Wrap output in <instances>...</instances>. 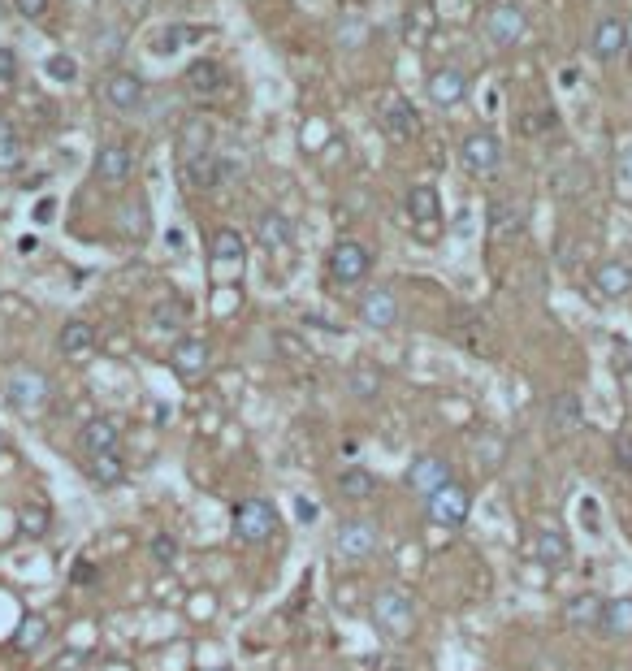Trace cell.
Returning a JSON list of instances; mask_svg holds the SVG:
<instances>
[{
	"label": "cell",
	"mask_w": 632,
	"mask_h": 671,
	"mask_svg": "<svg viewBox=\"0 0 632 671\" xmlns=\"http://www.w3.org/2000/svg\"><path fill=\"white\" fill-rule=\"evenodd\" d=\"M368 620H373V628L386 641H407L416 633L420 611H416L412 594H403L399 585H390V589H377L373 594V602H368Z\"/></svg>",
	"instance_id": "cell-1"
},
{
	"label": "cell",
	"mask_w": 632,
	"mask_h": 671,
	"mask_svg": "<svg viewBox=\"0 0 632 671\" xmlns=\"http://www.w3.org/2000/svg\"><path fill=\"white\" fill-rule=\"evenodd\" d=\"M381 550V529L377 520L368 516H355V520H342L338 533H334V555L338 563H368Z\"/></svg>",
	"instance_id": "cell-2"
},
{
	"label": "cell",
	"mask_w": 632,
	"mask_h": 671,
	"mask_svg": "<svg viewBox=\"0 0 632 671\" xmlns=\"http://www.w3.org/2000/svg\"><path fill=\"white\" fill-rule=\"evenodd\" d=\"M425 511L429 524H438V529H464L472 516V490L464 481H446L438 494L425 498Z\"/></svg>",
	"instance_id": "cell-3"
},
{
	"label": "cell",
	"mask_w": 632,
	"mask_h": 671,
	"mask_svg": "<svg viewBox=\"0 0 632 671\" xmlns=\"http://www.w3.org/2000/svg\"><path fill=\"white\" fill-rule=\"evenodd\" d=\"M234 537L247 546H260L269 542L273 529H278V507L269 503V498H243L239 507H234Z\"/></svg>",
	"instance_id": "cell-4"
},
{
	"label": "cell",
	"mask_w": 632,
	"mask_h": 671,
	"mask_svg": "<svg viewBox=\"0 0 632 671\" xmlns=\"http://www.w3.org/2000/svg\"><path fill=\"white\" fill-rule=\"evenodd\" d=\"M368 269H373V256H368V247L355 243V239H338L325 256V273H329V282H338V286L364 282Z\"/></svg>",
	"instance_id": "cell-5"
},
{
	"label": "cell",
	"mask_w": 632,
	"mask_h": 671,
	"mask_svg": "<svg viewBox=\"0 0 632 671\" xmlns=\"http://www.w3.org/2000/svg\"><path fill=\"white\" fill-rule=\"evenodd\" d=\"M403 481H407V490H412V494H420V498L438 494L446 481H455V472H451V459H446V455H438V451H425V455H416L412 464H407Z\"/></svg>",
	"instance_id": "cell-6"
},
{
	"label": "cell",
	"mask_w": 632,
	"mask_h": 671,
	"mask_svg": "<svg viewBox=\"0 0 632 671\" xmlns=\"http://www.w3.org/2000/svg\"><path fill=\"white\" fill-rule=\"evenodd\" d=\"M624 52H628V26L615 13H602L594 22V31H589V57L598 65H615V61H624Z\"/></svg>",
	"instance_id": "cell-7"
},
{
	"label": "cell",
	"mask_w": 632,
	"mask_h": 671,
	"mask_svg": "<svg viewBox=\"0 0 632 671\" xmlns=\"http://www.w3.org/2000/svg\"><path fill=\"white\" fill-rule=\"evenodd\" d=\"M459 161H464L468 174L485 178V174H494V169L503 165V143H498L494 130H472V135L459 143Z\"/></svg>",
	"instance_id": "cell-8"
},
{
	"label": "cell",
	"mask_w": 632,
	"mask_h": 671,
	"mask_svg": "<svg viewBox=\"0 0 632 671\" xmlns=\"http://www.w3.org/2000/svg\"><path fill=\"white\" fill-rule=\"evenodd\" d=\"M520 35H524V9L516 0H498V5L485 13V39H490L494 48H511Z\"/></svg>",
	"instance_id": "cell-9"
},
{
	"label": "cell",
	"mask_w": 632,
	"mask_h": 671,
	"mask_svg": "<svg viewBox=\"0 0 632 671\" xmlns=\"http://www.w3.org/2000/svg\"><path fill=\"white\" fill-rule=\"evenodd\" d=\"M182 87H187L191 100H217L221 91H226V65L213 61V57L191 61L187 74H182Z\"/></svg>",
	"instance_id": "cell-10"
},
{
	"label": "cell",
	"mask_w": 632,
	"mask_h": 671,
	"mask_svg": "<svg viewBox=\"0 0 632 671\" xmlns=\"http://www.w3.org/2000/svg\"><path fill=\"white\" fill-rule=\"evenodd\" d=\"M9 403L13 407H18V412H26V416H31V412H39V407H44L48 403V377L44 373H39V368H18V373H13L9 377Z\"/></svg>",
	"instance_id": "cell-11"
},
{
	"label": "cell",
	"mask_w": 632,
	"mask_h": 671,
	"mask_svg": "<svg viewBox=\"0 0 632 671\" xmlns=\"http://www.w3.org/2000/svg\"><path fill=\"white\" fill-rule=\"evenodd\" d=\"M208 364H213V347H208L204 338H178L174 347H169V368H174L178 377H204L208 373Z\"/></svg>",
	"instance_id": "cell-12"
},
{
	"label": "cell",
	"mask_w": 632,
	"mask_h": 671,
	"mask_svg": "<svg viewBox=\"0 0 632 671\" xmlns=\"http://www.w3.org/2000/svg\"><path fill=\"white\" fill-rule=\"evenodd\" d=\"M360 321L368 330H390V325H399V299H394L390 286H373V291L360 295Z\"/></svg>",
	"instance_id": "cell-13"
},
{
	"label": "cell",
	"mask_w": 632,
	"mask_h": 671,
	"mask_svg": "<svg viewBox=\"0 0 632 671\" xmlns=\"http://www.w3.org/2000/svg\"><path fill=\"white\" fill-rule=\"evenodd\" d=\"M104 96H109L117 113H135L143 96H148V83H143V74H135V70H113L109 83H104Z\"/></svg>",
	"instance_id": "cell-14"
},
{
	"label": "cell",
	"mask_w": 632,
	"mask_h": 671,
	"mask_svg": "<svg viewBox=\"0 0 632 671\" xmlns=\"http://www.w3.org/2000/svg\"><path fill=\"white\" fill-rule=\"evenodd\" d=\"M594 291L602 299H611V304H620V299L632 295V265L620 256H611V260H602V265L594 269Z\"/></svg>",
	"instance_id": "cell-15"
},
{
	"label": "cell",
	"mask_w": 632,
	"mask_h": 671,
	"mask_svg": "<svg viewBox=\"0 0 632 671\" xmlns=\"http://www.w3.org/2000/svg\"><path fill=\"white\" fill-rule=\"evenodd\" d=\"M381 126L390 130V139H416L420 135V113L412 109V100H403V96H386L381 100Z\"/></svg>",
	"instance_id": "cell-16"
},
{
	"label": "cell",
	"mask_w": 632,
	"mask_h": 671,
	"mask_svg": "<svg viewBox=\"0 0 632 671\" xmlns=\"http://www.w3.org/2000/svg\"><path fill=\"white\" fill-rule=\"evenodd\" d=\"M96 178L104 182V187H122V182L130 178V169H135V156H130L126 143H100L96 152Z\"/></svg>",
	"instance_id": "cell-17"
},
{
	"label": "cell",
	"mask_w": 632,
	"mask_h": 671,
	"mask_svg": "<svg viewBox=\"0 0 632 671\" xmlns=\"http://www.w3.org/2000/svg\"><path fill=\"white\" fill-rule=\"evenodd\" d=\"M602 607H607V598L594 594V589H581L563 602V624L576 628V633H589V628L602 624Z\"/></svg>",
	"instance_id": "cell-18"
},
{
	"label": "cell",
	"mask_w": 632,
	"mask_h": 671,
	"mask_svg": "<svg viewBox=\"0 0 632 671\" xmlns=\"http://www.w3.org/2000/svg\"><path fill=\"white\" fill-rule=\"evenodd\" d=\"M546 425L555 433H576L585 425V403L576 390H559L550 394V407H546Z\"/></svg>",
	"instance_id": "cell-19"
},
{
	"label": "cell",
	"mask_w": 632,
	"mask_h": 671,
	"mask_svg": "<svg viewBox=\"0 0 632 671\" xmlns=\"http://www.w3.org/2000/svg\"><path fill=\"white\" fill-rule=\"evenodd\" d=\"M529 555L542 563V568L555 572V568H568V563H572V542H568V537H563L559 529H537Z\"/></svg>",
	"instance_id": "cell-20"
},
{
	"label": "cell",
	"mask_w": 632,
	"mask_h": 671,
	"mask_svg": "<svg viewBox=\"0 0 632 671\" xmlns=\"http://www.w3.org/2000/svg\"><path fill=\"white\" fill-rule=\"evenodd\" d=\"M117 442H122V429H117L113 416H91L83 429H78V446H83L87 455H104V451H117Z\"/></svg>",
	"instance_id": "cell-21"
},
{
	"label": "cell",
	"mask_w": 632,
	"mask_h": 671,
	"mask_svg": "<svg viewBox=\"0 0 632 671\" xmlns=\"http://www.w3.org/2000/svg\"><path fill=\"white\" fill-rule=\"evenodd\" d=\"M468 96V74L455 70V65H446V70H433L429 74V100L438 104V109H451Z\"/></svg>",
	"instance_id": "cell-22"
},
{
	"label": "cell",
	"mask_w": 632,
	"mask_h": 671,
	"mask_svg": "<svg viewBox=\"0 0 632 671\" xmlns=\"http://www.w3.org/2000/svg\"><path fill=\"white\" fill-rule=\"evenodd\" d=\"M524 221H529V213H524V204H516V200H494L490 204V234H494L498 243L520 239Z\"/></svg>",
	"instance_id": "cell-23"
},
{
	"label": "cell",
	"mask_w": 632,
	"mask_h": 671,
	"mask_svg": "<svg viewBox=\"0 0 632 671\" xmlns=\"http://www.w3.org/2000/svg\"><path fill=\"white\" fill-rule=\"evenodd\" d=\"M295 239L291 221H286V213H278V208H265V213L256 217V243L265 247V252H286Z\"/></svg>",
	"instance_id": "cell-24"
},
{
	"label": "cell",
	"mask_w": 632,
	"mask_h": 671,
	"mask_svg": "<svg viewBox=\"0 0 632 671\" xmlns=\"http://www.w3.org/2000/svg\"><path fill=\"white\" fill-rule=\"evenodd\" d=\"M598 633H602V637H611V641H632V594L607 598Z\"/></svg>",
	"instance_id": "cell-25"
},
{
	"label": "cell",
	"mask_w": 632,
	"mask_h": 671,
	"mask_svg": "<svg viewBox=\"0 0 632 671\" xmlns=\"http://www.w3.org/2000/svg\"><path fill=\"white\" fill-rule=\"evenodd\" d=\"M182 178H187L191 191L221 187V161H217V152H200V156H191V161H182Z\"/></svg>",
	"instance_id": "cell-26"
},
{
	"label": "cell",
	"mask_w": 632,
	"mask_h": 671,
	"mask_svg": "<svg viewBox=\"0 0 632 671\" xmlns=\"http://www.w3.org/2000/svg\"><path fill=\"white\" fill-rule=\"evenodd\" d=\"M550 187H555V195H563V200H581V195L594 187V174H589L581 161H572V165H559L555 174H550Z\"/></svg>",
	"instance_id": "cell-27"
},
{
	"label": "cell",
	"mask_w": 632,
	"mask_h": 671,
	"mask_svg": "<svg viewBox=\"0 0 632 671\" xmlns=\"http://www.w3.org/2000/svg\"><path fill=\"white\" fill-rule=\"evenodd\" d=\"M96 347V330H91L87 321H65L61 334H57V351L65 360H83V355Z\"/></svg>",
	"instance_id": "cell-28"
},
{
	"label": "cell",
	"mask_w": 632,
	"mask_h": 671,
	"mask_svg": "<svg viewBox=\"0 0 632 671\" xmlns=\"http://www.w3.org/2000/svg\"><path fill=\"white\" fill-rule=\"evenodd\" d=\"M407 217L420 221V226H429V221L442 217V200H438V191H433L429 182H416V187H407Z\"/></svg>",
	"instance_id": "cell-29"
},
{
	"label": "cell",
	"mask_w": 632,
	"mask_h": 671,
	"mask_svg": "<svg viewBox=\"0 0 632 671\" xmlns=\"http://www.w3.org/2000/svg\"><path fill=\"white\" fill-rule=\"evenodd\" d=\"M178 152H182V161H191V156H200V152H213V126H208L204 117H187V122H182V135H178Z\"/></svg>",
	"instance_id": "cell-30"
},
{
	"label": "cell",
	"mask_w": 632,
	"mask_h": 671,
	"mask_svg": "<svg viewBox=\"0 0 632 671\" xmlns=\"http://www.w3.org/2000/svg\"><path fill=\"white\" fill-rule=\"evenodd\" d=\"M472 455H477V464L485 472H498L507 464V438L498 429H485V433H477V442H472Z\"/></svg>",
	"instance_id": "cell-31"
},
{
	"label": "cell",
	"mask_w": 632,
	"mask_h": 671,
	"mask_svg": "<svg viewBox=\"0 0 632 671\" xmlns=\"http://www.w3.org/2000/svg\"><path fill=\"white\" fill-rule=\"evenodd\" d=\"M373 494H377V477L368 468L338 472V498H347V503H368Z\"/></svg>",
	"instance_id": "cell-32"
},
{
	"label": "cell",
	"mask_w": 632,
	"mask_h": 671,
	"mask_svg": "<svg viewBox=\"0 0 632 671\" xmlns=\"http://www.w3.org/2000/svg\"><path fill=\"white\" fill-rule=\"evenodd\" d=\"M87 477L96 485H122L126 477V464L117 451H104V455H87Z\"/></svg>",
	"instance_id": "cell-33"
},
{
	"label": "cell",
	"mask_w": 632,
	"mask_h": 671,
	"mask_svg": "<svg viewBox=\"0 0 632 671\" xmlns=\"http://www.w3.org/2000/svg\"><path fill=\"white\" fill-rule=\"evenodd\" d=\"M204 31L200 26H182V22H174V26H165L161 35H156V44H152V52H161V57H174V52H182L187 44H195Z\"/></svg>",
	"instance_id": "cell-34"
},
{
	"label": "cell",
	"mask_w": 632,
	"mask_h": 671,
	"mask_svg": "<svg viewBox=\"0 0 632 671\" xmlns=\"http://www.w3.org/2000/svg\"><path fill=\"white\" fill-rule=\"evenodd\" d=\"M148 221H152V213H148V204L139 200V204H126L122 213H117V230H122V239L139 243V239H148V230H152Z\"/></svg>",
	"instance_id": "cell-35"
},
{
	"label": "cell",
	"mask_w": 632,
	"mask_h": 671,
	"mask_svg": "<svg viewBox=\"0 0 632 671\" xmlns=\"http://www.w3.org/2000/svg\"><path fill=\"white\" fill-rule=\"evenodd\" d=\"M213 260H217V265H243V234L221 226L213 234Z\"/></svg>",
	"instance_id": "cell-36"
},
{
	"label": "cell",
	"mask_w": 632,
	"mask_h": 671,
	"mask_svg": "<svg viewBox=\"0 0 632 671\" xmlns=\"http://www.w3.org/2000/svg\"><path fill=\"white\" fill-rule=\"evenodd\" d=\"M48 641V620L44 615H26V620L13 628V650H39Z\"/></svg>",
	"instance_id": "cell-37"
},
{
	"label": "cell",
	"mask_w": 632,
	"mask_h": 671,
	"mask_svg": "<svg viewBox=\"0 0 632 671\" xmlns=\"http://www.w3.org/2000/svg\"><path fill=\"white\" fill-rule=\"evenodd\" d=\"M347 390H351L360 403H373L377 394H381V373H377V368H368V364L351 368V377H347Z\"/></svg>",
	"instance_id": "cell-38"
},
{
	"label": "cell",
	"mask_w": 632,
	"mask_h": 671,
	"mask_svg": "<svg viewBox=\"0 0 632 671\" xmlns=\"http://www.w3.org/2000/svg\"><path fill=\"white\" fill-rule=\"evenodd\" d=\"M26 161V148H22V139L13 135L9 126H0V174H13Z\"/></svg>",
	"instance_id": "cell-39"
},
{
	"label": "cell",
	"mask_w": 632,
	"mask_h": 671,
	"mask_svg": "<svg viewBox=\"0 0 632 671\" xmlns=\"http://www.w3.org/2000/svg\"><path fill=\"white\" fill-rule=\"evenodd\" d=\"M122 48H126V35L117 31V26H100V31H96V57L100 61H117V57H122Z\"/></svg>",
	"instance_id": "cell-40"
},
{
	"label": "cell",
	"mask_w": 632,
	"mask_h": 671,
	"mask_svg": "<svg viewBox=\"0 0 632 671\" xmlns=\"http://www.w3.org/2000/svg\"><path fill=\"white\" fill-rule=\"evenodd\" d=\"M524 135H546V130H555L559 126V113L550 109V104H542V109H529L524 113Z\"/></svg>",
	"instance_id": "cell-41"
},
{
	"label": "cell",
	"mask_w": 632,
	"mask_h": 671,
	"mask_svg": "<svg viewBox=\"0 0 632 671\" xmlns=\"http://www.w3.org/2000/svg\"><path fill=\"white\" fill-rule=\"evenodd\" d=\"M18 520H22V533H31V537H44L48 529H52V524H48V507L44 503H26L22 511H18Z\"/></svg>",
	"instance_id": "cell-42"
},
{
	"label": "cell",
	"mask_w": 632,
	"mask_h": 671,
	"mask_svg": "<svg viewBox=\"0 0 632 671\" xmlns=\"http://www.w3.org/2000/svg\"><path fill=\"white\" fill-rule=\"evenodd\" d=\"M182 317H187V312H182L178 299H174V304H156L152 308V325H156V330H165V334L182 330Z\"/></svg>",
	"instance_id": "cell-43"
},
{
	"label": "cell",
	"mask_w": 632,
	"mask_h": 671,
	"mask_svg": "<svg viewBox=\"0 0 632 671\" xmlns=\"http://www.w3.org/2000/svg\"><path fill=\"white\" fill-rule=\"evenodd\" d=\"M433 31V9L429 5H416L407 13V39H425Z\"/></svg>",
	"instance_id": "cell-44"
},
{
	"label": "cell",
	"mask_w": 632,
	"mask_h": 671,
	"mask_svg": "<svg viewBox=\"0 0 632 671\" xmlns=\"http://www.w3.org/2000/svg\"><path fill=\"white\" fill-rule=\"evenodd\" d=\"M273 347H278L286 360H308V347H304V338H295L291 330H278L273 334Z\"/></svg>",
	"instance_id": "cell-45"
},
{
	"label": "cell",
	"mask_w": 632,
	"mask_h": 671,
	"mask_svg": "<svg viewBox=\"0 0 632 671\" xmlns=\"http://www.w3.org/2000/svg\"><path fill=\"white\" fill-rule=\"evenodd\" d=\"M178 550H182V546H178V537H169V533H156V537H152V559H156V563H165V568L178 559Z\"/></svg>",
	"instance_id": "cell-46"
},
{
	"label": "cell",
	"mask_w": 632,
	"mask_h": 671,
	"mask_svg": "<svg viewBox=\"0 0 632 671\" xmlns=\"http://www.w3.org/2000/svg\"><path fill=\"white\" fill-rule=\"evenodd\" d=\"M48 74L57 78V83H74V78H78V61L65 57V52H57V57H48Z\"/></svg>",
	"instance_id": "cell-47"
},
{
	"label": "cell",
	"mask_w": 632,
	"mask_h": 671,
	"mask_svg": "<svg viewBox=\"0 0 632 671\" xmlns=\"http://www.w3.org/2000/svg\"><path fill=\"white\" fill-rule=\"evenodd\" d=\"M611 455H615V468H620L624 477H632V433H620V438H615Z\"/></svg>",
	"instance_id": "cell-48"
},
{
	"label": "cell",
	"mask_w": 632,
	"mask_h": 671,
	"mask_svg": "<svg viewBox=\"0 0 632 671\" xmlns=\"http://www.w3.org/2000/svg\"><path fill=\"white\" fill-rule=\"evenodd\" d=\"M13 9H18L26 22H39L48 13V0H13Z\"/></svg>",
	"instance_id": "cell-49"
},
{
	"label": "cell",
	"mask_w": 632,
	"mask_h": 671,
	"mask_svg": "<svg viewBox=\"0 0 632 671\" xmlns=\"http://www.w3.org/2000/svg\"><path fill=\"white\" fill-rule=\"evenodd\" d=\"M13 78H18V57H13V48H0V87H9Z\"/></svg>",
	"instance_id": "cell-50"
},
{
	"label": "cell",
	"mask_w": 632,
	"mask_h": 671,
	"mask_svg": "<svg viewBox=\"0 0 632 671\" xmlns=\"http://www.w3.org/2000/svg\"><path fill=\"white\" fill-rule=\"evenodd\" d=\"M52 213H57V200H52V195H44V200L35 204V221H39V226H48Z\"/></svg>",
	"instance_id": "cell-51"
},
{
	"label": "cell",
	"mask_w": 632,
	"mask_h": 671,
	"mask_svg": "<svg viewBox=\"0 0 632 671\" xmlns=\"http://www.w3.org/2000/svg\"><path fill=\"white\" fill-rule=\"evenodd\" d=\"M74 581H78V585H91V581H96V568H91V563H78V568H74Z\"/></svg>",
	"instance_id": "cell-52"
},
{
	"label": "cell",
	"mask_w": 632,
	"mask_h": 671,
	"mask_svg": "<svg viewBox=\"0 0 632 671\" xmlns=\"http://www.w3.org/2000/svg\"><path fill=\"white\" fill-rule=\"evenodd\" d=\"M620 174H624V182H632V143L620 152Z\"/></svg>",
	"instance_id": "cell-53"
},
{
	"label": "cell",
	"mask_w": 632,
	"mask_h": 671,
	"mask_svg": "<svg viewBox=\"0 0 632 671\" xmlns=\"http://www.w3.org/2000/svg\"><path fill=\"white\" fill-rule=\"evenodd\" d=\"M295 511H299V520H304V524L316 520V503H304V498H299V507H295Z\"/></svg>",
	"instance_id": "cell-54"
},
{
	"label": "cell",
	"mask_w": 632,
	"mask_h": 671,
	"mask_svg": "<svg viewBox=\"0 0 632 671\" xmlns=\"http://www.w3.org/2000/svg\"><path fill=\"white\" fill-rule=\"evenodd\" d=\"M373 671H407V667H403V663H399V659H386V663H377V667H373Z\"/></svg>",
	"instance_id": "cell-55"
},
{
	"label": "cell",
	"mask_w": 632,
	"mask_h": 671,
	"mask_svg": "<svg viewBox=\"0 0 632 671\" xmlns=\"http://www.w3.org/2000/svg\"><path fill=\"white\" fill-rule=\"evenodd\" d=\"M122 5H126L130 13H143V9H148V0H122Z\"/></svg>",
	"instance_id": "cell-56"
}]
</instances>
